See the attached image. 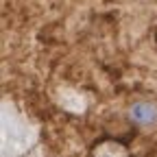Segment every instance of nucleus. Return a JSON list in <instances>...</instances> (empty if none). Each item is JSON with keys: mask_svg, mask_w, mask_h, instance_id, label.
Segmentation results:
<instances>
[{"mask_svg": "<svg viewBox=\"0 0 157 157\" xmlns=\"http://www.w3.org/2000/svg\"><path fill=\"white\" fill-rule=\"evenodd\" d=\"M127 120L142 131L157 129V98L155 96H137L127 105Z\"/></svg>", "mask_w": 157, "mask_h": 157, "instance_id": "obj_1", "label": "nucleus"}, {"mask_svg": "<svg viewBox=\"0 0 157 157\" xmlns=\"http://www.w3.org/2000/svg\"><path fill=\"white\" fill-rule=\"evenodd\" d=\"M87 157H133V151L120 137L105 135V137H98V140L92 142Z\"/></svg>", "mask_w": 157, "mask_h": 157, "instance_id": "obj_2", "label": "nucleus"}]
</instances>
